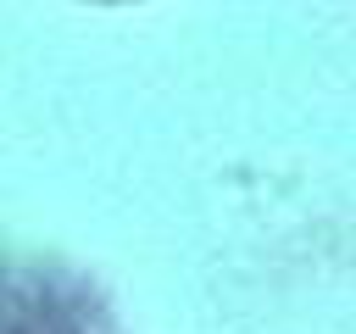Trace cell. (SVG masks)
<instances>
[{"label": "cell", "instance_id": "cell-1", "mask_svg": "<svg viewBox=\"0 0 356 334\" xmlns=\"http://www.w3.org/2000/svg\"><path fill=\"white\" fill-rule=\"evenodd\" d=\"M0 334H78V306L56 289H0Z\"/></svg>", "mask_w": 356, "mask_h": 334}]
</instances>
